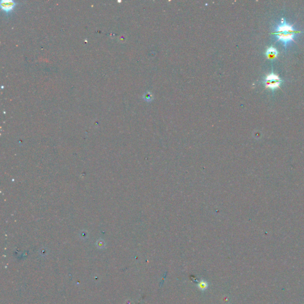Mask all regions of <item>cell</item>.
<instances>
[{
    "label": "cell",
    "instance_id": "1",
    "mask_svg": "<svg viewBox=\"0 0 304 304\" xmlns=\"http://www.w3.org/2000/svg\"><path fill=\"white\" fill-rule=\"evenodd\" d=\"M272 34L276 35L278 36V41H282L283 42L284 45L286 46V44L288 42L290 41H293L295 42V40H293V37L294 35L297 33H272Z\"/></svg>",
    "mask_w": 304,
    "mask_h": 304
},
{
    "label": "cell",
    "instance_id": "2",
    "mask_svg": "<svg viewBox=\"0 0 304 304\" xmlns=\"http://www.w3.org/2000/svg\"><path fill=\"white\" fill-rule=\"evenodd\" d=\"M277 33H299L301 32L300 31H295L293 29L292 26H290L288 24H283L282 26H279L277 29Z\"/></svg>",
    "mask_w": 304,
    "mask_h": 304
},
{
    "label": "cell",
    "instance_id": "3",
    "mask_svg": "<svg viewBox=\"0 0 304 304\" xmlns=\"http://www.w3.org/2000/svg\"><path fill=\"white\" fill-rule=\"evenodd\" d=\"M1 7L6 11H10L15 6V1L12 0H2L1 1Z\"/></svg>",
    "mask_w": 304,
    "mask_h": 304
},
{
    "label": "cell",
    "instance_id": "4",
    "mask_svg": "<svg viewBox=\"0 0 304 304\" xmlns=\"http://www.w3.org/2000/svg\"><path fill=\"white\" fill-rule=\"evenodd\" d=\"M282 83L280 81H264V84L266 86V88H270L272 90L280 88V84Z\"/></svg>",
    "mask_w": 304,
    "mask_h": 304
},
{
    "label": "cell",
    "instance_id": "5",
    "mask_svg": "<svg viewBox=\"0 0 304 304\" xmlns=\"http://www.w3.org/2000/svg\"><path fill=\"white\" fill-rule=\"evenodd\" d=\"M278 55L277 51L273 47H270L267 49L266 52V55L268 59H273L276 58Z\"/></svg>",
    "mask_w": 304,
    "mask_h": 304
},
{
    "label": "cell",
    "instance_id": "6",
    "mask_svg": "<svg viewBox=\"0 0 304 304\" xmlns=\"http://www.w3.org/2000/svg\"><path fill=\"white\" fill-rule=\"evenodd\" d=\"M280 80H281L278 75H275L273 73L267 75L265 80V81H280Z\"/></svg>",
    "mask_w": 304,
    "mask_h": 304
},
{
    "label": "cell",
    "instance_id": "7",
    "mask_svg": "<svg viewBox=\"0 0 304 304\" xmlns=\"http://www.w3.org/2000/svg\"><path fill=\"white\" fill-rule=\"evenodd\" d=\"M198 286H199V288H200V289H206L208 288V283H207L206 282L202 281V282H201L199 284V285H198Z\"/></svg>",
    "mask_w": 304,
    "mask_h": 304
}]
</instances>
